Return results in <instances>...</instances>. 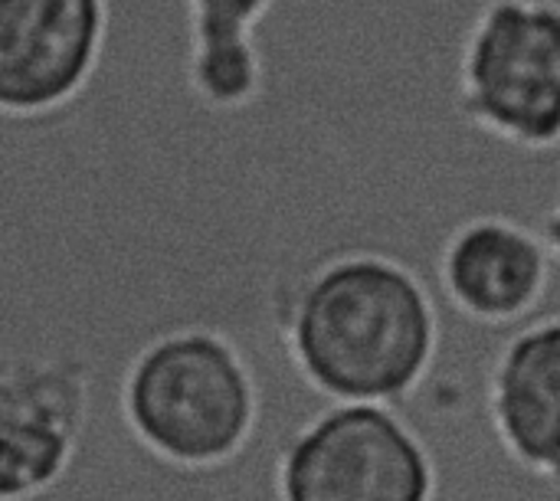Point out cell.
I'll use <instances>...</instances> for the list:
<instances>
[{
  "instance_id": "obj_1",
  "label": "cell",
  "mask_w": 560,
  "mask_h": 501,
  "mask_svg": "<svg viewBox=\"0 0 560 501\" xmlns=\"http://www.w3.org/2000/svg\"><path fill=\"white\" fill-rule=\"evenodd\" d=\"M276 328L295 374L328 404L410 400L440 351L427 282L371 249L335 253L276 299Z\"/></svg>"
},
{
  "instance_id": "obj_2",
  "label": "cell",
  "mask_w": 560,
  "mask_h": 501,
  "mask_svg": "<svg viewBox=\"0 0 560 501\" xmlns=\"http://www.w3.org/2000/svg\"><path fill=\"white\" fill-rule=\"evenodd\" d=\"M118 407L138 446L187 473L240 459L262 413L243 348L203 325L151 338L121 374Z\"/></svg>"
},
{
  "instance_id": "obj_3",
  "label": "cell",
  "mask_w": 560,
  "mask_h": 501,
  "mask_svg": "<svg viewBox=\"0 0 560 501\" xmlns=\"http://www.w3.org/2000/svg\"><path fill=\"white\" fill-rule=\"evenodd\" d=\"M456 108L482 135L560 148V0H486L459 46Z\"/></svg>"
},
{
  "instance_id": "obj_4",
  "label": "cell",
  "mask_w": 560,
  "mask_h": 501,
  "mask_svg": "<svg viewBox=\"0 0 560 501\" xmlns=\"http://www.w3.org/2000/svg\"><path fill=\"white\" fill-rule=\"evenodd\" d=\"M279 501H436V463L384 404H328L276 456Z\"/></svg>"
},
{
  "instance_id": "obj_5",
  "label": "cell",
  "mask_w": 560,
  "mask_h": 501,
  "mask_svg": "<svg viewBox=\"0 0 560 501\" xmlns=\"http://www.w3.org/2000/svg\"><path fill=\"white\" fill-rule=\"evenodd\" d=\"M108 0H0V118L66 112L95 79Z\"/></svg>"
},
{
  "instance_id": "obj_6",
  "label": "cell",
  "mask_w": 560,
  "mask_h": 501,
  "mask_svg": "<svg viewBox=\"0 0 560 501\" xmlns=\"http://www.w3.org/2000/svg\"><path fill=\"white\" fill-rule=\"evenodd\" d=\"M89 407L85 364L0 354V501L43 499L66 479Z\"/></svg>"
},
{
  "instance_id": "obj_7",
  "label": "cell",
  "mask_w": 560,
  "mask_h": 501,
  "mask_svg": "<svg viewBox=\"0 0 560 501\" xmlns=\"http://www.w3.org/2000/svg\"><path fill=\"white\" fill-rule=\"evenodd\" d=\"M551 272L555 259L541 233L499 213L463 220L436 259L446 302L466 322L486 328L525 322L548 295Z\"/></svg>"
},
{
  "instance_id": "obj_8",
  "label": "cell",
  "mask_w": 560,
  "mask_h": 501,
  "mask_svg": "<svg viewBox=\"0 0 560 501\" xmlns=\"http://www.w3.org/2000/svg\"><path fill=\"white\" fill-rule=\"evenodd\" d=\"M489 423L518 469L560 486V312L502 345L489 374Z\"/></svg>"
},
{
  "instance_id": "obj_9",
  "label": "cell",
  "mask_w": 560,
  "mask_h": 501,
  "mask_svg": "<svg viewBox=\"0 0 560 501\" xmlns=\"http://www.w3.org/2000/svg\"><path fill=\"white\" fill-rule=\"evenodd\" d=\"M276 0H187V62L190 95L217 115L249 108L266 85V59L256 26Z\"/></svg>"
},
{
  "instance_id": "obj_10",
  "label": "cell",
  "mask_w": 560,
  "mask_h": 501,
  "mask_svg": "<svg viewBox=\"0 0 560 501\" xmlns=\"http://www.w3.org/2000/svg\"><path fill=\"white\" fill-rule=\"evenodd\" d=\"M541 240H545V246H548V253H551V259H555V266L560 269V190H558V200L551 203V210L545 213V223H541Z\"/></svg>"
}]
</instances>
